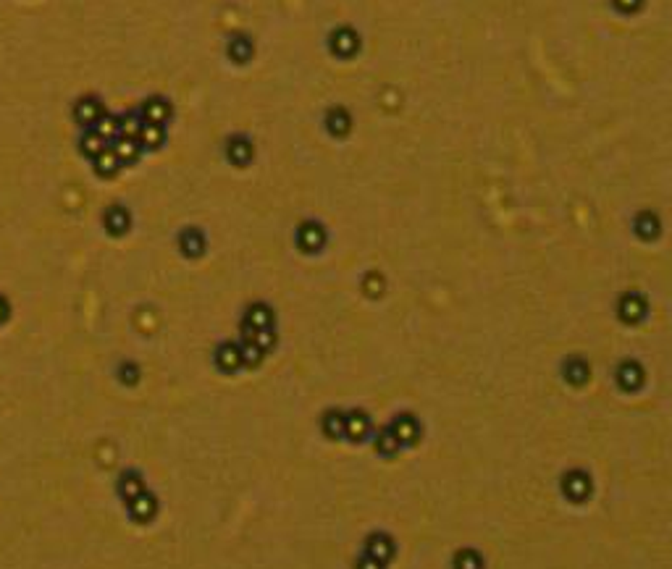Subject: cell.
Here are the masks:
<instances>
[{"label":"cell","instance_id":"cell-14","mask_svg":"<svg viewBox=\"0 0 672 569\" xmlns=\"http://www.w3.org/2000/svg\"><path fill=\"white\" fill-rule=\"evenodd\" d=\"M376 449L384 457H394L397 452H399V441H397V435L392 433V427H381L376 435Z\"/></svg>","mask_w":672,"mask_h":569},{"label":"cell","instance_id":"cell-21","mask_svg":"<svg viewBox=\"0 0 672 569\" xmlns=\"http://www.w3.org/2000/svg\"><path fill=\"white\" fill-rule=\"evenodd\" d=\"M231 152H234L236 163H244V160H247V155H250V150H247V144H244V142H234V150H231ZM231 152H229V155H231Z\"/></svg>","mask_w":672,"mask_h":569},{"label":"cell","instance_id":"cell-8","mask_svg":"<svg viewBox=\"0 0 672 569\" xmlns=\"http://www.w3.org/2000/svg\"><path fill=\"white\" fill-rule=\"evenodd\" d=\"M345 430H347V415L339 410H331L323 418V433L331 435V438H345Z\"/></svg>","mask_w":672,"mask_h":569},{"label":"cell","instance_id":"cell-10","mask_svg":"<svg viewBox=\"0 0 672 569\" xmlns=\"http://www.w3.org/2000/svg\"><path fill=\"white\" fill-rule=\"evenodd\" d=\"M565 378L570 383H586L588 381V362L583 357H570L565 362Z\"/></svg>","mask_w":672,"mask_h":569},{"label":"cell","instance_id":"cell-22","mask_svg":"<svg viewBox=\"0 0 672 569\" xmlns=\"http://www.w3.org/2000/svg\"><path fill=\"white\" fill-rule=\"evenodd\" d=\"M360 569H378V564L373 559H368V561H360Z\"/></svg>","mask_w":672,"mask_h":569},{"label":"cell","instance_id":"cell-1","mask_svg":"<svg viewBox=\"0 0 672 569\" xmlns=\"http://www.w3.org/2000/svg\"><path fill=\"white\" fill-rule=\"evenodd\" d=\"M562 491L572 501H583V499L591 494V477H588L583 469H570V472L562 477Z\"/></svg>","mask_w":672,"mask_h":569},{"label":"cell","instance_id":"cell-15","mask_svg":"<svg viewBox=\"0 0 672 569\" xmlns=\"http://www.w3.org/2000/svg\"><path fill=\"white\" fill-rule=\"evenodd\" d=\"M140 147H142V144L137 142V137H121L113 150H116V155H118V160H121V163H124V160H126V163H132V160L140 155Z\"/></svg>","mask_w":672,"mask_h":569},{"label":"cell","instance_id":"cell-11","mask_svg":"<svg viewBox=\"0 0 672 569\" xmlns=\"http://www.w3.org/2000/svg\"><path fill=\"white\" fill-rule=\"evenodd\" d=\"M137 142L142 144V147H158V144L163 142V126H155L145 121V124L140 126V132H137Z\"/></svg>","mask_w":672,"mask_h":569},{"label":"cell","instance_id":"cell-19","mask_svg":"<svg viewBox=\"0 0 672 569\" xmlns=\"http://www.w3.org/2000/svg\"><path fill=\"white\" fill-rule=\"evenodd\" d=\"M182 247L184 250H192V255H200L202 250V236L197 228H192V231H184V236H182Z\"/></svg>","mask_w":672,"mask_h":569},{"label":"cell","instance_id":"cell-13","mask_svg":"<svg viewBox=\"0 0 672 569\" xmlns=\"http://www.w3.org/2000/svg\"><path fill=\"white\" fill-rule=\"evenodd\" d=\"M219 365L224 370H236L242 365V349L236 344H224L219 349Z\"/></svg>","mask_w":672,"mask_h":569},{"label":"cell","instance_id":"cell-7","mask_svg":"<svg viewBox=\"0 0 672 569\" xmlns=\"http://www.w3.org/2000/svg\"><path fill=\"white\" fill-rule=\"evenodd\" d=\"M271 320H273V315H271V310L266 307V304H255L250 312H247V320H244V331H247V336L252 334V331H261V328H268Z\"/></svg>","mask_w":672,"mask_h":569},{"label":"cell","instance_id":"cell-23","mask_svg":"<svg viewBox=\"0 0 672 569\" xmlns=\"http://www.w3.org/2000/svg\"><path fill=\"white\" fill-rule=\"evenodd\" d=\"M6 312H9V304H6V299H0V320L6 318Z\"/></svg>","mask_w":672,"mask_h":569},{"label":"cell","instance_id":"cell-17","mask_svg":"<svg viewBox=\"0 0 672 569\" xmlns=\"http://www.w3.org/2000/svg\"><path fill=\"white\" fill-rule=\"evenodd\" d=\"M105 223H108V228L113 234H124L126 228H129V216H126L121 208H110L108 213H105Z\"/></svg>","mask_w":672,"mask_h":569},{"label":"cell","instance_id":"cell-16","mask_svg":"<svg viewBox=\"0 0 672 569\" xmlns=\"http://www.w3.org/2000/svg\"><path fill=\"white\" fill-rule=\"evenodd\" d=\"M108 147V139L98 132V129H93V132H87L84 134V139H82V150L90 155V158H95V155H100L103 150Z\"/></svg>","mask_w":672,"mask_h":569},{"label":"cell","instance_id":"cell-18","mask_svg":"<svg viewBox=\"0 0 672 569\" xmlns=\"http://www.w3.org/2000/svg\"><path fill=\"white\" fill-rule=\"evenodd\" d=\"M368 553L370 556H378V559H387V556H392V541H389L387 536L376 533V536L368 541Z\"/></svg>","mask_w":672,"mask_h":569},{"label":"cell","instance_id":"cell-9","mask_svg":"<svg viewBox=\"0 0 672 569\" xmlns=\"http://www.w3.org/2000/svg\"><path fill=\"white\" fill-rule=\"evenodd\" d=\"M620 312H622V320H628V323H636V320L644 318V312H646V304H644V299L641 297H625V299L620 302Z\"/></svg>","mask_w":672,"mask_h":569},{"label":"cell","instance_id":"cell-5","mask_svg":"<svg viewBox=\"0 0 672 569\" xmlns=\"http://www.w3.org/2000/svg\"><path fill=\"white\" fill-rule=\"evenodd\" d=\"M368 430H370V418L365 415V412H362V410L347 412V430H345L347 438H352V441H362V438L368 435Z\"/></svg>","mask_w":672,"mask_h":569},{"label":"cell","instance_id":"cell-20","mask_svg":"<svg viewBox=\"0 0 672 569\" xmlns=\"http://www.w3.org/2000/svg\"><path fill=\"white\" fill-rule=\"evenodd\" d=\"M457 569H481L478 553L462 551V553H460V559H457Z\"/></svg>","mask_w":672,"mask_h":569},{"label":"cell","instance_id":"cell-2","mask_svg":"<svg viewBox=\"0 0 672 569\" xmlns=\"http://www.w3.org/2000/svg\"><path fill=\"white\" fill-rule=\"evenodd\" d=\"M392 433L397 435V441H399V446H407V444H415L420 435V425L418 420L410 418V415H399V418L392 422Z\"/></svg>","mask_w":672,"mask_h":569},{"label":"cell","instance_id":"cell-3","mask_svg":"<svg viewBox=\"0 0 672 569\" xmlns=\"http://www.w3.org/2000/svg\"><path fill=\"white\" fill-rule=\"evenodd\" d=\"M142 113L147 124L163 126L171 118V102L163 100V97H152V100H147L142 105Z\"/></svg>","mask_w":672,"mask_h":569},{"label":"cell","instance_id":"cell-12","mask_svg":"<svg viewBox=\"0 0 672 569\" xmlns=\"http://www.w3.org/2000/svg\"><path fill=\"white\" fill-rule=\"evenodd\" d=\"M95 166H98V171H100V174H105V176H113L118 168H121V160H118V155H116V150H113V147H105L100 155H95Z\"/></svg>","mask_w":672,"mask_h":569},{"label":"cell","instance_id":"cell-4","mask_svg":"<svg viewBox=\"0 0 672 569\" xmlns=\"http://www.w3.org/2000/svg\"><path fill=\"white\" fill-rule=\"evenodd\" d=\"M617 383L625 391H636L644 383V368H641L639 362H622L620 368H617Z\"/></svg>","mask_w":672,"mask_h":569},{"label":"cell","instance_id":"cell-6","mask_svg":"<svg viewBox=\"0 0 672 569\" xmlns=\"http://www.w3.org/2000/svg\"><path fill=\"white\" fill-rule=\"evenodd\" d=\"M103 113H105V110H103L100 100H95V97L79 100V102H76V110H74L76 121H79V124H84V126H90V124H95V121H100Z\"/></svg>","mask_w":672,"mask_h":569}]
</instances>
